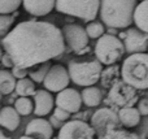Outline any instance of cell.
Returning a JSON list of instances; mask_svg holds the SVG:
<instances>
[{
    "label": "cell",
    "instance_id": "cell-18",
    "mask_svg": "<svg viewBox=\"0 0 148 139\" xmlns=\"http://www.w3.org/2000/svg\"><path fill=\"white\" fill-rule=\"evenodd\" d=\"M133 22L136 25L138 30L148 34V0L140 1L135 7L133 16Z\"/></svg>",
    "mask_w": 148,
    "mask_h": 139
},
{
    "label": "cell",
    "instance_id": "cell-27",
    "mask_svg": "<svg viewBox=\"0 0 148 139\" xmlns=\"http://www.w3.org/2000/svg\"><path fill=\"white\" fill-rule=\"evenodd\" d=\"M84 30H86V33H87V36L92 38V39H99L100 36L104 35V31H105L103 23L95 22V21L90 22L88 25L84 27Z\"/></svg>",
    "mask_w": 148,
    "mask_h": 139
},
{
    "label": "cell",
    "instance_id": "cell-35",
    "mask_svg": "<svg viewBox=\"0 0 148 139\" xmlns=\"http://www.w3.org/2000/svg\"><path fill=\"white\" fill-rule=\"evenodd\" d=\"M0 139H12V138H9V137H7V135L4 134V133L0 130Z\"/></svg>",
    "mask_w": 148,
    "mask_h": 139
},
{
    "label": "cell",
    "instance_id": "cell-4",
    "mask_svg": "<svg viewBox=\"0 0 148 139\" xmlns=\"http://www.w3.org/2000/svg\"><path fill=\"white\" fill-rule=\"evenodd\" d=\"M101 72L103 65L97 60H91V61L72 60L68 64V73L70 81L82 87L94 86L100 79Z\"/></svg>",
    "mask_w": 148,
    "mask_h": 139
},
{
    "label": "cell",
    "instance_id": "cell-26",
    "mask_svg": "<svg viewBox=\"0 0 148 139\" xmlns=\"http://www.w3.org/2000/svg\"><path fill=\"white\" fill-rule=\"evenodd\" d=\"M51 62H44V64H40L38 68H36L35 70H33V72L29 73V75H30V79L33 81V82H36V83H43L44 78H46L47 73H48V70L51 69Z\"/></svg>",
    "mask_w": 148,
    "mask_h": 139
},
{
    "label": "cell",
    "instance_id": "cell-14",
    "mask_svg": "<svg viewBox=\"0 0 148 139\" xmlns=\"http://www.w3.org/2000/svg\"><path fill=\"white\" fill-rule=\"evenodd\" d=\"M25 135L34 139H52L53 127L46 118L38 117V118L31 120L27 124V126L25 129Z\"/></svg>",
    "mask_w": 148,
    "mask_h": 139
},
{
    "label": "cell",
    "instance_id": "cell-34",
    "mask_svg": "<svg viewBox=\"0 0 148 139\" xmlns=\"http://www.w3.org/2000/svg\"><path fill=\"white\" fill-rule=\"evenodd\" d=\"M49 124L52 125V127H59V129L62 126V125H61V122H60L59 120H56V118H55L53 116H52V117H51V120H49Z\"/></svg>",
    "mask_w": 148,
    "mask_h": 139
},
{
    "label": "cell",
    "instance_id": "cell-15",
    "mask_svg": "<svg viewBox=\"0 0 148 139\" xmlns=\"http://www.w3.org/2000/svg\"><path fill=\"white\" fill-rule=\"evenodd\" d=\"M34 114L39 117L51 113L55 105V99L47 90H36L34 94Z\"/></svg>",
    "mask_w": 148,
    "mask_h": 139
},
{
    "label": "cell",
    "instance_id": "cell-38",
    "mask_svg": "<svg viewBox=\"0 0 148 139\" xmlns=\"http://www.w3.org/2000/svg\"><path fill=\"white\" fill-rule=\"evenodd\" d=\"M139 139H146V138H144L143 135H139Z\"/></svg>",
    "mask_w": 148,
    "mask_h": 139
},
{
    "label": "cell",
    "instance_id": "cell-10",
    "mask_svg": "<svg viewBox=\"0 0 148 139\" xmlns=\"http://www.w3.org/2000/svg\"><path fill=\"white\" fill-rule=\"evenodd\" d=\"M95 131L83 120L66 121L59 130L57 139H94Z\"/></svg>",
    "mask_w": 148,
    "mask_h": 139
},
{
    "label": "cell",
    "instance_id": "cell-37",
    "mask_svg": "<svg viewBox=\"0 0 148 139\" xmlns=\"http://www.w3.org/2000/svg\"><path fill=\"white\" fill-rule=\"evenodd\" d=\"M20 139H34V138H31V137H27V135H22Z\"/></svg>",
    "mask_w": 148,
    "mask_h": 139
},
{
    "label": "cell",
    "instance_id": "cell-3",
    "mask_svg": "<svg viewBox=\"0 0 148 139\" xmlns=\"http://www.w3.org/2000/svg\"><path fill=\"white\" fill-rule=\"evenodd\" d=\"M121 79L135 90L148 88V53H133L121 66Z\"/></svg>",
    "mask_w": 148,
    "mask_h": 139
},
{
    "label": "cell",
    "instance_id": "cell-32",
    "mask_svg": "<svg viewBox=\"0 0 148 139\" xmlns=\"http://www.w3.org/2000/svg\"><path fill=\"white\" fill-rule=\"evenodd\" d=\"M140 116H147L148 114V99H140L138 101V108Z\"/></svg>",
    "mask_w": 148,
    "mask_h": 139
},
{
    "label": "cell",
    "instance_id": "cell-2",
    "mask_svg": "<svg viewBox=\"0 0 148 139\" xmlns=\"http://www.w3.org/2000/svg\"><path fill=\"white\" fill-rule=\"evenodd\" d=\"M136 0H100V17L110 29H126L133 23Z\"/></svg>",
    "mask_w": 148,
    "mask_h": 139
},
{
    "label": "cell",
    "instance_id": "cell-41",
    "mask_svg": "<svg viewBox=\"0 0 148 139\" xmlns=\"http://www.w3.org/2000/svg\"><path fill=\"white\" fill-rule=\"evenodd\" d=\"M147 52H148V49H147Z\"/></svg>",
    "mask_w": 148,
    "mask_h": 139
},
{
    "label": "cell",
    "instance_id": "cell-25",
    "mask_svg": "<svg viewBox=\"0 0 148 139\" xmlns=\"http://www.w3.org/2000/svg\"><path fill=\"white\" fill-rule=\"evenodd\" d=\"M14 109L20 116H29L34 112V101L29 98H18L14 101Z\"/></svg>",
    "mask_w": 148,
    "mask_h": 139
},
{
    "label": "cell",
    "instance_id": "cell-17",
    "mask_svg": "<svg viewBox=\"0 0 148 139\" xmlns=\"http://www.w3.org/2000/svg\"><path fill=\"white\" fill-rule=\"evenodd\" d=\"M20 114L13 107H3L0 109V126L5 127L9 131H14L20 126Z\"/></svg>",
    "mask_w": 148,
    "mask_h": 139
},
{
    "label": "cell",
    "instance_id": "cell-23",
    "mask_svg": "<svg viewBox=\"0 0 148 139\" xmlns=\"http://www.w3.org/2000/svg\"><path fill=\"white\" fill-rule=\"evenodd\" d=\"M16 94H17L20 98H29V96H33L35 94V85L30 78H22V79H18L16 82V88H14Z\"/></svg>",
    "mask_w": 148,
    "mask_h": 139
},
{
    "label": "cell",
    "instance_id": "cell-6",
    "mask_svg": "<svg viewBox=\"0 0 148 139\" xmlns=\"http://www.w3.org/2000/svg\"><path fill=\"white\" fill-rule=\"evenodd\" d=\"M125 53V47L120 38L110 34H104L95 44V56L100 64L107 66L114 65Z\"/></svg>",
    "mask_w": 148,
    "mask_h": 139
},
{
    "label": "cell",
    "instance_id": "cell-31",
    "mask_svg": "<svg viewBox=\"0 0 148 139\" xmlns=\"http://www.w3.org/2000/svg\"><path fill=\"white\" fill-rule=\"evenodd\" d=\"M13 74V77L16 78V79H22V78H26V75L29 74L27 73V69H23V68H18V66H13L12 68V72H10Z\"/></svg>",
    "mask_w": 148,
    "mask_h": 139
},
{
    "label": "cell",
    "instance_id": "cell-29",
    "mask_svg": "<svg viewBox=\"0 0 148 139\" xmlns=\"http://www.w3.org/2000/svg\"><path fill=\"white\" fill-rule=\"evenodd\" d=\"M13 23H14V16L13 14H0V36L4 38L10 31Z\"/></svg>",
    "mask_w": 148,
    "mask_h": 139
},
{
    "label": "cell",
    "instance_id": "cell-24",
    "mask_svg": "<svg viewBox=\"0 0 148 139\" xmlns=\"http://www.w3.org/2000/svg\"><path fill=\"white\" fill-rule=\"evenodd\" d=\"M97 139H139V135L135 133L127 131L125 129H114L97 137Z\"/></svg>",
    "mask_w": 148,
    "mask_h": 139
},
{
    "label": "cell",
    "instance_id": "cell-30",
    "mask_svg": "<svg viewBox=\"0 0 148 139\" xmlns=\"http://www.w3.org/2000/svg\"><path fill=\"white\" fill-rule=\"evenodd\" d=\"M53 117L56 120H59L60 122H64V121H68V120L70 118V113L66 111H64V109L59 108V107H56L53 111Z\"/></svg>",
    "mask_w": 148,
    "mask_h": 139
},
{
    "label": "cell",
    "instance_id": "cell-33",
    "mask_svg": "<svg viewBox=\"0 0 148 139\" xmlns=\"http://www.w3.org/2000/svg\"><path fill=\"white\" fill-rule=\"evenodd\" d=\"M1 64L4 65L5 68H9V69H12V68L14 66V64H13L12 59H10V57L8 56L7 53H4V55H3V59H1Z\"/></svg>",
    "mask_w": 148,
    "mask_h": 139
},
{
    "label": "cell",
    "instance_id": "cell-36",
    "mask_svg": "<svg viewBox=\"0 0 148 139\" xmlns=\"http://www.w3.org/2000/svg\"><path fill=\"white\" fill-rule=\"evenodd\" d=\"M3 55H4V51H3V48L0 47V61H1V59H3Z\"/></svg>",
    "mask_w": 148,
    "mask_h": 139
},
{
    "label": "cell",
    "instance_id": "cell-19",
    "mask_svg": "<svg viewBox=\"0 0 148 139\" xmlns=\"http://www.w3.org/2000/svg\"><path fill=\"white\" fill-rule=\"evenodd\" d=\"M118 118L121 125L125 127H135L140 122V113L135 107H127V108H121L117 112Z\"/></svg>",
    "mask_w": 148,
    "mask_h": 139
},
{
    "label": "cell",
    "instance_id": "cell-12",
    "mask_svg": "<svg viewBox=\"0 0 148 139\" xmlns=\"http://www.w3.org/2000/svg\"><path fill=\"white\" fill-rule=\"evenodd\" d=\"M125 52L129 53H146L148 49V34L142 33L138 29H129L125 31L122 39Z\"/></svg>",
    "mask_w": 148,
    "mask_h": 139
},
{
    "label": "cell",
    "instance_id": "cell-28",
    "mask_svg": "<svg viewBox=\"0 0 148 139\" xmlns=\"http://www.w3.org/2000/svg\"><path fill=\"white\" fill-rule=\"evenodd\" d=\"M21 4L22 0H0V14H12Z\"/></svg>",
    "mask_w": 148,
    "mask_h": 139
},
{
    "label": "cell",
    "instance_id": "cell-1",
    "mask_svg": "<svg viewBox=\"0 0 148 139\" xmlns=\"http://www.w3.org/2000/svg\"><path fill=\"white\" fill-rule=\"evenodd\" d=\"M3 49L14 66L30 69L48 62L65 51L61 29L46 21H22L1 40Z\"/></svg>",
    "mask_w": 148,
    "mask_h": 139
},
{
    "label": "cell",
    "instance_id": "cell-9",
    "mask_svg": "<svg viewBox=\"0 0 148 139\" xmlns=\"http://www.w3.org/2000/svg\"><path fill=\"white\" fill-rule=\"evenodd\" d=\"M61 34L62 38H64V42L75 53H78L86 47H88V36H87L84 27H82L81 25L66 23V25L62 26Z\"/></svg>",
    "mask_w": 148,
    "mask_h": 139
},
{
    "label": "cell",
    "instance_id": "cell-22",
    "mask_svg": "<svg viewBox=\"0 0 148 139\" xmlns=\"http://www.w3.org/2000/svg\"><path fill=\"white\" fill-rule=\"evenodd\" d=\"M121 75V70L117 65H109L107 66V69H103L101 75H100V79H101V83L104 87H110L116 81L120 79Z\"/></svg>",
    "mask_w": 148,
    "mask_h": 139
},
{
    "label": "cell",
    "instance_id": "cell-13",
    "mask_svg": "<svg viewBox=\"0 0 148 139\" xmlns=\"http://www.w3.org/2000/svg\"><path fill=\"white\" fill-rule=\"evenodd\" d=\"M56 107L64 109V111L72 113H77L79 112L82 105V98L81 94L75 90V88H65V90L57 92V96L55 99Z\"/></svg>",
    "mask_w": 148,
    "mask_h": 139
},
{
    "label": "cell",
    "instance_id": "cell-39",
    "mask_svg": "<svg viewBox=\"0 0 148 139\" xmlns=\"http://www.w3.org/2000/svg\"><path fill=\"white\" fill-rule=\"evenodd\" d=\"M0 99H1V94H0Z\"/></svg>",
    "mask_w": 148,
    "mask_h": 139
},
{
    "label": "cell",
    "instance_id": "cell-16",
    "mask_svg": "<svg viewBox=\"0 0 148 139\" xmlns=\"http://www.w3.org/2000/svg\"><path fill=\"white\" fill-rule=\"evenodd\" d=\"M56 0H22L23 9L31 16L42 17L55 9Z\"/></svg>",
    "mask_w": 148,
    "mask_h": 139
},
{
    "label": "cell",
    "instance_id": "cell-21",
    "mask_svg": "<svg viewBox=\"0 0 148 139\" xmlns=\"http://www.w3.org/2000/svg\"><path fill=\"white\" fill-rule=\"evenodd\" d=\"M16 82L17 79L13 77V74L9 70H0V94L3 95L12 94L16 88Z\"/></svg>",
    "mask_w": 148,
    "mask_h": 139
},
{
    "label": "cell",
    "instance_id": "cell-40",
    "mask_svg": "<svg viewBox=\"0 0 148 139\" xmlns=\"http://www.w3.org/2000/svg\"><path fill=\"white\" fill-rule=\"evenodd\" d=\"M142 1H144V0H142Z\"/></svg>",
    "mask_w": 148,
    "mask_h": 139
},
{
    "label": "cell",
    "instance_id": "cell-8",
    "mask_svg": "<svg viewBox=\"0 0 148 139\" xmlns=\"http://www.w3.org/2000/svg\"><path fill=\"white\" fill-rule=\"evenodd\" d=\"M120 118L116 111L108 108H100L95 112L91 116V127L94 129L95 134H97V137L105 134L109 130L120 129Z\"/></svg>",
    "mask_w": 148,
    "mask_h": 139
},
{
    "label": "cell",
    "instance_id": "cell-7",
    "mask_svg": "<svg viewBox=\"0 0 148 139\" xmlns=\"http://www.w3.org/2000/svg\"><path fill=\"white\" fill-rule=\"evenodd\" d=\"M139 101L136 90L127 83H125L122 79H118L109 87L107 98L104 99V103L108 108L118 112L121 108L134 107Z\"/></svg>",
    "mask_w": 148,
    "mask_h": 139
},
{
    "label": "cell",
    "instance_id": "cell-11",
    "mask_svg": "<svg viewBox=\"0 0 148 139\" xmlns=\"http://www.w3.org/2000/svg\"><path fill=\"white\" fill-rule=\"evenodd\" d=\"M70 82V77L68 69L64 65H52L48 70L46 78L43 81V85L47 91L49 92H60V91L68 88V85Z\"/></svg>",
    "mask_w": 148,
    "mask_h": 139
},
{
    "label": "cell",
    "instance_id": "cell-20",
    "mask_svg": "<svg viewBox=\"0 0 148 139\" xmlns=\"http://www.w3.org/2000/svg\"><path fill=\"white\" fill-rule=\"evenodd\" d=\"M82 103H84L87 107H97L101 103V91L95 86L84 87L81 92Z\"/></svg>",
    "mask_w": 148,
    "mask_h": 139
},
{
    "label": "cell",
    "instance_id": "cell-5",
    "mask_svg": "<svg viewBox=\"0 0 148 139\" xmlns=\"http://www.w3.org/2000/svg\"><path fill=\"white\" fill-rule=\"evenodd\" d=\"M57 12L92 22L99 13L100 0H56Z\"/></svg>",
    "mask_w": 148,
    "mask_h": 139
}]
</instances>
